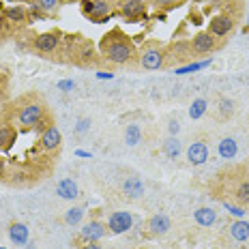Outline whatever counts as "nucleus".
Masks as SVG:
<instances>
[{
    "instance_id": "3",
    "label": "nucleus",
    "mask_w": 249,
    "mask_h": 249,
    "mask_svg": "<svg viewBox=\"0 0 249 249\" xmlns=\"http://www.w3.org/2000/svg\"><path fill=\"white\" fill-rule=\"evenodd\" d=\"M82 11H84L86 18L95 19L99 24L106 19V15H110L112 2L110 0H82Z\"/></svg>"
},
{
    "instance_id": "5",
    "label": "nucleus",
    "mask_w": 249,
    "mask_h": 249,
    "mask_svg": "<svg viewBox=\"0 0 249 249\" xmlns=\"http://www.w3.org/2000/svg\"><path fill=\"white\" fill-rule=\"evenodd\" d=\"M165 54V62H163V67H170V65H178V62H185V60H189L191 56H194V52H191V43L187 45V43H172L168 50L163 52Z\"/></svg>"
},
{
    "instance_id": "25",
    "label": "nucleus",
    "mask_w": 249,
    "mask_h": 249,
    "mask_svg": "<svg viewBox=\"0 0 249 249\" xmlns=\"http://www.w3.org/2000/svg\"><path fill=\"white\" fill-rule=\"evenodd\" d=\"M4 18L11 19L15 24H22L26 19V9L24 7H7L4 9Z\"/></svg>"
},
{
    "instance_id": "29",
    "label": "nucleus",
    "mask_w": 249,
    "mask_h": 249,
    "mask_svg": "<svg viewBox=\"0 0 249 249\" xmlns=\"http://www.w3.org/2000/svg\"><path fill=\"white\" fill-rule=\"evenodd\" d=\"M206 106H209V103H206L204 99H196L194 103H191V107H189V116L194 118V121L196 118H200L202 114L206 112Z\"/></svg>"
},
{
    "instance_id": "26",
    "label": "nucleus",
    "mask_w": 249,
    "mask_h": 249,
    "mask_svg": "<svg viewBox=\"0 0 249 249\" xmlns=\"http://www.w3.org/2000/svg\"><path fill=\"white\" fill-rule=\"evenodd\" d=\"M234 198L241 202V204H249V180H243V183L236 185Z\"/></svg>"
},
{
    "instance_id": "8",
    "label": "nucleus",
    "mask_w": 249,
    "mask_h": 249,
    "mask_svg": "<svg viewBox=\"0 0 249 249\" xmlns=\"http://www.w3.org/2000/svg\"><path fill=\"white\" fill-rule=\"evenodd\" d=\"M217 50V41L211 33H198L191 39V52L194 54H211Z\"/></svg>"
},
{
    "instance_id": "19",
    "label": "nucleus",
    "mask_w": 249,
    "mask_h": 249,
    "mask_svg": "<svg viewBox=\"0 0 249 249\" xmlns=\"http://www.w3.org/2000/svg\"><path fill=\"white\" fill-rule=\"evenodd\" d=\"M180 150H183V146H180V140L176 136H170L163 142V153H165V157L168 159H178Z\"/></svg>"
},
{
    "instance_id": "21",
    "label": "nucleus",
    "mask_w": 249,
    "mask_h": 249,
    "mask_svg": "<svg viewBox=\"0 0 249 249\" xmlns=\"http://www.w3.org/2000/svg\"><path fill=\"white\" fill-rule=\"evenodd\" d=\"M217 150H219V157L221 159H232L236 155L238 146H236V142L232 138H224L219 142V146H217Z\"/></svg>"
},
{
    "instance_id": "9",
    "label": "nucleus",
    "mask_w": 249,
    "mask_h": 249,
    "mask_svg": "<svg viewBox=\"0 0 249 249\" xmlns=\"http://www.w3.org/2000/svg\"><path fill=\"white\" fill-rule=\"evenodd\" d=\"M206 159H209V144L202 142V140L191 142L189 148H187V161L191 165H202Z\"/></svg>"
},
{
    "instance_id": "37",
    "label": "nucleus",
    "mask_w": 249,
    "mask_h": 249,
    "mask_svg": "<svg viewBox=\"0 0 249 249\" xmlns=\"http://www.w3.org/2000/svg\"><path fill=\"white\" fill-rule=\"evenodd\" d=\"M4 172H7V163H4V159L0 157V178H4Z\"/></svg>"
},
{
    "instance_id": "17",
    "label": "nucleus",
    "mask_w": 249,
    "mask_h": 249,
    "mask_svg": "<svg viewBox=\"0 0 249 249\" xmlns=\"http://www.w3.org/2000/svg\"><path fill=\"white\" fill-rule=\"evenodd\" d=\"M232 116H234V101L228 99V97H221V99L217 101V121L226 123V121H230Z\"/></svg>"
},
{
    "instance_id": "4",
    "label": "nucleus",
    "mask_w": 249,
    "mask_h": 249,
    "mask_svg": "<svg viewBox=\"0 0 249 249\" xmlns=\"http://www.w3.org/2000/svg\"><path fill=\"white\" fill-rule=\"evenodd\" d=\"M140 62H142V67L144 69H148V71L161 69L163 62H165V54H163V50L159 48V45L148 43L146 48L142 50V54H140Z\"/></svg>"
},
{
    "instance_id": "36",
    "label": "nucleus",
    "mask_w": 249,
    "mask_h": 249,
    "mask_svg": "<svg viewBox=\"0 0 249 249\" xmlns=\"http://www.w3.org/2000/svg\"><path fill=\"white\" fill-rule=\"evenodd\" d=\"M58 88H60V90H65V92H69V90H73V88H75V84L71 80H65V82H60V84H58Z\"/></svg>"
},
{
    "instance_id": "6",
    "label": "nucleus",
    "mask_w": 249,
    "mask_h": 249,
    "mask_svg": "<svg viewBox=\"0 0 249 249\" xmlns=\"http://www.w3.org/2000/svg\"><path fill=\"white\" fill-rule=\"evenodd\" d=\"M234 30V18L232 15H215L209 22V33L213 37H228V35Z\"/></svg>"
},
{
    "instance_id": "33",
    "label": "nucleus",
    "mask_w": 249,
    "mask_h": 249,
    "mask_svg": "<svg viewBox=\"0 0 249 249\" xmlns=\"http://www.w3.org/2000/svg\"><path fill=\"white\" fill-rule=\"evenodd\" d=\"M88 129H90V118H80L77 127H75V133H86Z\"/></svg>"
},
{
    "instance_id": "40",
    "label": "nucleus",
    "mask_w": 249,
    "mask_h": 249,
    "mask_svg": "<svg viewBox=\"0 0 249 249\" xmlns=\"http://www.w3.org/2000/svg\"><path fill=\"white\" fill-rule=\"evenodd\" d=\"M18 2H26V0H18Z\"/></svg>"
},
{
    "instance_id": "38",
    "label": "nucleus",
    "mask_w": 249,
    "mask_h": 249,
    "mask_svg": "<svg viewBox=\"0 0 249 249\" xmlns=\"http://www.w3.org/2000/svg\"><path fill=\"white\" fill-rule=\"evenodd\" d=\"M84 249H103V247L97 245V243H88V245H84Z\"/></svg>"
},
{
    "instance_id": "28",
    "label": "nucleus",
    "mask_w": 249,
    "mask_h": 249,
    "mask_svg": "<svg viewBox=\"0 0 249 249\" xmlns=\"http://www.w3.org/2000/svg\"><path fill=\"white\" fill-rule=\"evenodd\" d=\"M77 56H80V58H77V62H80V65H88V62H92L95 50H92L90 43H84V45H82V50L77 52Z\"/></svg>"
},
{
    "instance_id": "24",
    "label": "nucleus",
    "mask_w": 249,
    "mask_h": 249,
    "mask_svg": "<svg viewBox=\"0 0 249 249\" xmlns=\"http://www.w3.org/2000/svg\"><path fill=\"white\" fill-rule=\"evenodd\" d=\"M15 142V129L11 124H0V150L9 148Z\"/></svg>"
},
{
    "instance_id": "41",
    "label": "nucleus",
    "mask_w": 249,
    "mask_h": 249,
    "mask_svg": "<svg viewBox=\"0 0 249 249\" xmlns=\"http://www.w3.org/2000/svg\"><path fill=\"white\" fill-rule=\"evenodd\" d=\"M0 249H4V247H0Z\"/></svg>"
},
{
    "instance_id": "12",
    "label": "nucleus",
    "mask_w": 249,
    "mask_h": 249,
    "mask_svg": "<svg viewBox=\"0 0 249 249\" xmlns=\"http://www.w3.org/2000/svg\"><path fill=\"white\" fill-rule=\"evenodd\" d=\"M172 228V224H170V217L163 215V213H159V215H153L148 219V232L153 236H163L165 232Z\"/></svg>"
},
{
    "instance_id": "31",
    "label": "nucleus",
    "mask_w": 249,
    "mask_h": 249,
    "mask_svg": "<svg viewBox=\"0 0 249 249\" xmlns=\"http://www.w3.org/2000/svg\"><path fill=\"white\" fill-rule=\"evenodd\" d=\"M183 0H153V4L157 9H172V7H178Z\"/></svg>"
},
{
    "instance_id": "2",
    "label": "nucleus",
    "mask_w": 249,
    "mask_h": 249,
    "mask_svg": "<svg viewBox=\"0 0 249 249\" xmlns=\"http://www.w3.org/2000/svg\"><path fill=\"white\" fill-rule=\"evenodd\" d=\"M45 116H48V110H45L43 103L33 101V103H26L22 110H19L18 123H19V127L22 129H33V127H37Z\"/></svg>"
},
{
    "instance_id": "7",
    "label": "nucleus",
    "mask_w": 249,
    "mask_h": 249,
    "mask_svg": "<svg viewBox=\"0 0 249 249\" xmlns=\"http://www.w3.org/2000/svg\"><path fill=\"white\" fill-rule=\"evenodd\" d=\"M131 226H133V217L129 215L127 211L112 213L110 219H107V228H110V232H114V234H123V232H127Z\"/></svg>"
},
{
    "instance_id": "16",
    "label": "nucleus",
    "mask_w": 249,
    "mask_h": 249,
    "mask_svg": "<svg viewBox=\"0 0 249 249\" xmlns=\"http://www.w3.org/2000/svg\"><path fill=\"white\" fill-rule=\"evenodd\" d=\"M56 194L65 200H75L77 198V185L73 178H62L58 185H56Z\"/></svg>"
},
{
    "instance_id": "13",
    "label": "nucleus",
    "mask_w": 249,
    "mask_h": 249,
    "mask_svg": "<svg viewBox=\"0 0 249 249\" xmlns=\"http://www.w3.org/2000/svg\"><path fill=\"white\" fill-rule=\"evenodd\" d=\"M123 194L127 196V198H131V200L142 198V196H144L142 180H140L138 176H127V178L123 180Z\"/></svg>"
},
{
    "instance_id": "34",
    "label": "nucleus",
    "mask_w": 249,
    "mask_h": 249,
    "mask_svg": "<svg viewBox=\"0 0 249 249\" xmlns=\"http://www.w3.org/2000/svg\"><path fill=\"white\" fill-rule=\"evenodd\" d=\"M170 133H172V136H176V133H178V129H180V123H178V118H172V121H170Z\"/></svg>"
},
{
    "instance_id": "15",
    "label": "nucleus",
    "mask_w": 249,
    "mask_h": 249,
    "mask_svg": "<svg viewBox=\"0 0 249 249\" xmlns=\"http://www.w3.org/2000/svg\"><path fill=\"white\" fill-rule=\"evenodd\" d=\"M103 236H106V226L101 221H90V224H86L82 228V238H86L90 243H97Z\"/></svg>"
},
{
    "instance_id": "23",
    "label": "nucleus",
    "mask_w": 249,
    "mask_h": 249,
    "mask_svg": "<svg viewBox=\"0 0 249 249\" xmlns=\"http://www.w3.org/2000/svg\"><path fill=\"white\" fill-rule=\"evenodd\" d=\"M230 234L234 241H247L249 238V224L247 221H234V224L230 226Z\"/></svg>"
},
{
    "instance_id": "39",
    "label": "nucleus",
    "mask_w": 249,
    "mask_h": 249,
    "mask_svg": "<svg viewBox=\"0 0 249 249\" xmlns=\"http://www.w3.org/2000/svg\"><path fill=\"white\" fill-rule=\"evenodd\" d=\"M99 77H107V80H110V77H112V73H106V71H101V73H99Z\"/></svg>"
},
{
    "instance_id": "20",
    "label": "nucleus",
    "mask_w": 249,
    "mask_h": 249,
    "mask_svg": "<svg viewBox=\"0 0 249 249\" xmlns=\"http://www.w3.org/2000/svg\"><path fill=\"white\" fill-rule=\"evenodd\" d=\"M124 142H127L129 146H136V144L142 142V129H140V124L131 123L124 127Z\"/></svg>"
},
{
    "instance_id": "35",
    "label": "nucleus",
    "mask_w": 249,
    "mask_h": 249,
    "mask_svg": "<svg viewBox=\"0 0 249 249\" xmlns=\"http://www.w3.org/2000/svg\"><path fill=\"white\" fill-rule=\"evenodd\" d=\"M226 209L230 211L232 215H238V217H243V215H245V211H243V209H238V206H234V204H228V202H226Z\"/></svg>"
},
{
    "instance_id": "22",
    "label": "nucleus",
    "mask_w": 249,
    "mask_h": 249,
    "mask_svg": "<svg viewBox=\"0 0 249 249\" xmlns=\"http://www.w3.org/2000/svg\"><path fill=\"white\" fill-rule=\"evenodd\" d=\"M196 221H198L200 226H213L215 224V219H217V213L209 209V206H202V209L196 211Z\"/></svg>"
},
{
    "instance_id": "32",
    "label": "nucleus",
    "mask_w": 249,
    "mask_h": 249,
    "mask_svg": "<svg viewBox=\"0 0 249 249\" xmlns=\"http://www.w3.org/2000/svg\"><path fill=\"white\" fill-rule=\"evenodd\" d=\"M58 4H62V0H41L39 7L43 9V11H54Z\"/></svg>"
},
{
    "instance_id": "27",
    "label": "nucleus",
    "mask_w": 249,
    "mask_h": 249,
    "mask_svg": "<svg viewBox=\"0 0 249 249\" xmlns=\"http://www.w3.org/2000/svg\"><path fill=\"white\" fill-rule=\"evenodd\" d=\"M82 217H84V209H80V206H73V209L67 211L65 221H67L69 226H77V224L82 221Z\"/></svg>"
},
{
    "instance_id": "30",
    "label": "nucleus",
    "mask_w": 249,
    "mask_h": 249,
    "mask_svg": "<svg viewBox=\"0 0 249 249\" xmlns=\"http://www.w3.org/2000/svg\"><path fill=\"white\" fill-rule=\"evenodd\" d=\"M209 65H211V60H204V62H191V65L176 69V73H178V75H185V73H191V71H200V69H204V67H209Z\"/></svg>"
},
{
    "instance_id": "1",
    "label": "nucleus",
    "mask_w": 249,
    "mask_h": 249,
    "mask_svg": "<svg viewBox=\"0 0 249 249\" xmlns=\"http://www.w3.org/2000/svg\"><path fill=\"white\" fill-rule=\"evenodd\" d=\"M101 54L103 58L114 62V65H127L136 56V48H133L131 39L127 35H123L118 28H114L101 41Z\"/></svg>"
},
{
    "instance_id": "14",
    "label": "nucleus",
    "mask_w": 249,
    "mask_h": 249,
    "mask_svg": "<svg viewBox=\"0 0 249 249\" xmlns=\"http://www.w3.org/2000/svg\"><path fill=\"white\" fill-rule=\"evenodd\" d=\"M60 142H62V136H60V131L54 127V124L41 133V148L43 150H56L60 146Z\"/></svg>"
},
{
    "instance_id": "10",
    "label": "nucleus",
    "mask_w": 249,
    "mask_h": 249,
    "mask_svg": "<svg viewBox=\"0 0 249 249\" xmlns=\"http://www.w3.org/2000/svg\"><path fill=\"white\" fill-rule=\"evenodd\" d=\"M60 33H56V30H52V33H43L39 35L37 39H35V48L39 52H45V54H50V52H54L56 48L60 45Z\"/></svg>"
},
{
    "instance_id": "18",
    "label": "nucleus",
    "mask_w": 249,
    "mask_h": 249,
    "mask_svg": "<svg viewBox=\"0 0 249 249\" xmlns=\"http://www.w3.org/2000/svg\"><path fill=\"white\" fill-rule=\"evenodd\" d=\"M9 238H11L15 245H26L28 243V228L24 224H19V221H15V224L9 226Z\"/></svg>"
},
{
    "instance_id": "11",
    "label": "nucleus",
    "mask_w": 249,
    "mask_h": 249,
    "mask_svg": "<svg viewBox=\"0 0 249 249\" xmlns=\"http://www.w3.org/2000/svg\"><path fill=\"white\" fill-rule=\"evenodd\" d=\"M146 9V0H121V15L127 19H136Z\"/></svg>"
}]
</instances>
